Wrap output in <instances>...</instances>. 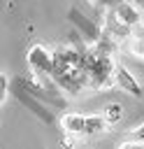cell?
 Here are the masks:
<instances>
[{
  "label": "cell",
  "instance_id": "obj_1",
  "mask_svg": "<svg viewBox=\"0 0 144 149\" xmlns=\"http://www.w3.org/2000/svg\"><path fill=\"white\" fill-rule=\"evenodd\" d=\"M86 54H88L86 68H88V77H91V91L116 86V79H114L116 61H114V56H105V54H98L93 49H88Z\"/></svg>",
  "mask_w": 144,
  "mask_h": 149
},
{
  "label": "cell",
  "instance_id": "obj_2",
  "mask_svg": "<svg viewBox=\"0 0 144 149\" xmlns=\"http://www.w3.org/2000/svg\"><path fill=\"white\" fill-rule=\"evenodd\" d=\"M26 58H28V68L33 70V74L42 84H46V79L53 74V51L44 49L42 44H35V47H30Z\"/></svg>",
  "mask_w": 144,
  "mask_h": 149
},
{
  "label": "cell",
  "instance_id": "obj_3",
  "mask_svg": "<svg viewBox=\"0 0 144 149\" xmlns=\"http://www.w3.org/2000/svg\"><path fill=\"white\" fill-rule=\"evenodd\" d=\"M114 79H116V86L123 91V93H130L135 98H144V88L142 84L137 81V77L121 63H116V70H114Z\"/></svg>",
  "mask_w": 144,
  "mask_h": 149
},
{
  "label": "cell",
  "instance_id": "obj_4",
  "mask_svg": "<svg viewBox=\"0 0 144 149\" xmlns=\"http://www.w3.org/2000/svg\"><path fill=\"white\" fill-rule=\"evenodd\" d=\"M102 30H107L109 35H114L116 40H121V42H128V37H130V26H125L118 16H116V12L114 9H109V12H105L102 14V26H100Z\"/></svg>",
  "mask_w": 144,
  "mask_h": 149
},
{
  "label": "cell",
  "instance_id": "obj_5",
  "mask_svg": "<svg viewBox=\"0 0 144 149\" xmlns=\"http://www.w3.org/2000/svg\"><path fill=\"white\" fill-rule=\"evenodd\" d=\"M114 12H116V16L125 23V26H137L139 21H144V12L137 7V5H132L130 0H118V5L114 7Z\"/></svg>",
  "mask_w": 144,
  "mask_h": 149
},
{
  "label": "cell",
  "instance_id": "obj_6",
  "mask_svg": "<svg viewBox=\"0 0 144 149\" xmlns=\"http://www.w3.org/2000/svg\"><path fill=\"white\" fill-rule=\"evenodd\" d=\"M60 126H63V130L67 133V135H84V130H86V116H81V114H77V112H67V114H63V119H60Z\"/></svg>",
  "mask_w": 144,
  "mask_h": 149
},
{
  "label": "cell",
  "instance_id": "obj_7",
  "mask_svg": "<svg viewBox=\"0 0 144 149\" xmlns=\"http://www.w3.org/2000/svg\"><path fill=\"white\" fill-rule=\"evenodd\" d=\"M128 47H130V54L135 58L144 61V21H139L137 26H132L130 37H128Z\"/></svg>",
  "mask_w": 144,
  "mask_h": 149
},
{
  "label": "cell",
  "instance_id": "obj_8",
  "mask_svg": "<svg viewBox=\"0 0 144 149\" xmlns=\"http://www.w3.org/2000/svg\"><path fill=\"white\" fill-rule=\"evenodd\" d=\"M107 119H105V114H91V116H86V130H84V135H100V133H105L107 130Z\"/></svg>",
  "mask_w": 144,
  "mask_h": 149
},
{
  "label": "cell",
  "instance_id": "obj_9",
  "mask_svg": "<svg viewBox=\"0 0 144 149\" xmlns=\"http://www.w3.org/2000/svg\"><path fill=\"white\" fill-rule=\"evenodd\" d=\"M70 16H72V21H74V23L79 26V30H81V33H84L86 37H91V40H95V37L100 35V30H98V28H95L93 23H88V21H86V16H81L79 12H72Z\"/></svg>",
  "mask_w": 144,
  "mask_h": 149
},
{
  "label": "cell",
  "instance_id": "obj_10",
  "mask_svg": "<svg viewBox=\"0 0 144 149\" xmlns=\"http://www.w3.org/2000/svg\"><path fill=\"white\" fill-rule=\"evenodd\" d=\"M121 114H123V107H121L118 102H111V105L105 107V119H107L109 123H116V121L121 119Z\"/></svg>",
  "mask_w": 144,
  "mask_h": 149
},
{
  "label": "cell",
  "instance_id": "obj_11",
  "mask_svg": "<svg viewBox=\"0 0 144 149\" xmlns=\"http://www.w3.org/2000/svg\"><path fill=\"white\" fill-rule=\"evenodd\" d=\"M0 95H2V102L7 98V74H0Z\"/></svg>",
  "mask_w": 144,
  "mask_h": 149
},
{
  "label": "cell",
  "instance_id": "obj_12",
  "mask_svg": "<svg viewBox=\"0 0 144 149\" xmlns=\"http://www.w3.org/2000/svg\"><path fill=\"white\" fill-rule=\"evenodd\" d=\"M130 2H132V5H137V7L144 12V0H130Z\"/></svg>",
  "mask_w": 144,
  "mask_h": 149
},
{
  "label": "cell",
  "instance_id": "obj_13",
  "mask_svg": "<svg viewBox=\"0 0 144 149\" xmlns=\"http://www.w3.org/2000/svg\"><path fill=\"white\" fill-rule=\"evenodd\" d=\"M86 2H88L91 7H95V2H98V0H86Z\"/></svg>",
  "mask_w": 144,
  "mask_h": 149
}]
</instances>
